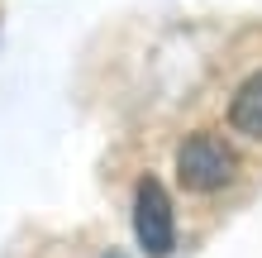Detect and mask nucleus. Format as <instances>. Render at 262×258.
<instances>
[{"label":"nucleus","instance_id":"f257e3e1","mask_svg":"<svg viewBox=\"0 0 262 258\" xmlns=\"http://www.w3.org/2000/svg\"><path fill=\"white\" fill-rule=\"evenodd\" d=\"M238 172V158H234V148H229L220 134H186L177 148V182L186 191H220L229 187Z\"/></svg>","mask_w":262,"mask_h":258},{"label":"nucleus","instance_id":"f03ea898","mask_svg":"<svg viewBox=\"0 0 262 258\" xmlns=\"http://www.w3.org/2000/svg\"><path fill=\"white\" fill-rule=\"evenodd\" d=\"M134 234L148 258H167L177 244V215L158 177H138V187H134Z\"/></svg>","mask_w":262,"mask_h":258},{"label":"nucleus","instance_id":"7ed1b4c3","mask_svg":"<svg viewBox=\"0 0 262 258\" xmlns=\"http://www.w3.org/2000/svg\"><path fill=\"white\" fill-rule=\"evenodd\" d=\"M229 125L262 144V72L234 91V101H229Z\"/></svg>","mask_w":262,"mask_h":258},{"label":"nucleus","instance_id":"20e7f679","mask_svg":"<svg viewBox=\"0 0 262 258\" xmlns=\"http://www.w3.org/2000/svg\"><path fill=\"white\" fill-rule=\"evenodd\" d=\"M110 258H119V253H110Z\"/></svg>","mask_w":262,"mask_h":258}]
</instances>
